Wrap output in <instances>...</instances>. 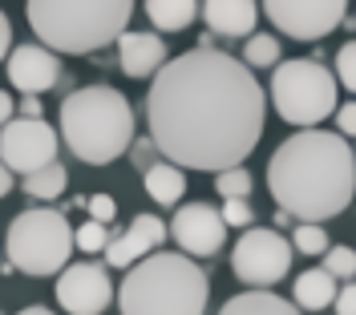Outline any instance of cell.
Masks as SVG:
<instances>
[{
    "instance_id": "cell-1",
    "label": "cell",
    "mask_w": 356,
    "mask_h": 315,
    "mask_svg": "<svg viewBox=\"0 0 356 315\" xmlns=\"http://www.w3.org/2000/svg\"><path fill=\"white\" fill-rule=\"evenodd\" d=\"M150 142L178 170H243L264 137L267 93L222 49L170 57L146 93Z\"/></svg>"
},
{
    "instance_id": "cell-2",
    "label": "cell",
    "mask_w": 356,
    "mask_h": 315,
    "mask_svg": "<svg viewBox=\"0 0 356 315\" xmlns=\"http://www.w3.org/2000/svg\"><path fill=\"white\" fill-rule=\"evenodd\" d=\"M267 190L280 210L300 226H320L336 219L356 198V154L344 134L300 130L280 142L267 162Z\"/></svg>"
},
{
    "instance_id": "cell-3",
    "label": "cell",
    "mask_w": 356,
    "mask_h": 315,
    "mask_svg": "<svg viewBox=\"0 0 356 315\" xmlns=\"http://www.w3.org/2000/svg\"><path fill=\"white\" fill-rule=\"evenodd\" d=\"M211 299L207 271L191 255L158 250L146 263L126 271L118 307L122 315H202Z\"/></svg>"
},
{
    "instance_id": "cell-4",
    "label": "cell",
    "mask_w": 356,
    "mask_h": 315,
    "mask_svg": "<svg viewBox=\"0 0 356 315\" xmlns=\"http://www.w3.org/2000/svg\"><path fill=\"white\" fill-rule=\"evenodd\" d=\"M61 142L86 166H106L134 146V110L110 85H86L61 101Z\"/></svg>"
},
{
    "instance_id": "cell-5",
    "label": "cell",
    "mask_w": 356,
    "mask_h": 315,
    "mask_svg": "<svg viewBox=\"0 0 356 315\" xmlns=\"http://www.w3.org/2000/svg\"><path fill=\"white\" fill-rule=\"evenodd\" d=\"M24 17L44 49L53 53H93L102 45L122 41L130 28L134 4L130 0H29Z\"/></svg>"
},
{
    "instance_id": "cell-6",
    "label": "cell",
    "mask_w": 356,
    "mask_h": 315,
    "mask_svg": "<svg viewBox=\"0 0 356 315\" xmlns=\"http://www.w3.org/2000/svg\"><path fill=\"white\" fill-rule=\"evenodd\" d=\"M73 247H77V230L53 206H33V210L17 214L8 226V243H4L13 271H24V275L65 271Z\"/></svg>"
},
{
    "instance_id": "cell-7",
    "label": "cell",
    "mask_w": 356,
    "mask_h": 315,
    "mask_svg": "<svg viewBox=\"0 0 356 315\" xmlns=\"http://www.w3.org/2000/svg\"><path fill=\"white\" fill-rule=\"evenodd\" d=\"M271 105L275 113L300 126V130H316L328 113L340 110L336 101V73L320 65L316 57H296L284 61L271 77Z\"/></svg>"
},
{
    "instance_id": "cell-8",
    "label": "cell",
    "mask_w": 356,
    "mask_h": 315,
    "mask_svg": "<svg viewBox=\"0 0 356 315\" xmlns=\"http://www.w3.org/2000/svg\"><path fill=\"white\" fill-rule=\"evenodd\" d=\"M291 250H296V243H288L275 226H251L235 243L231 267L251 291H267L291 271Z\"/></svg>"
},
{
    "instance_id": "cell-9",
    "label": "cell",
    "mask_w": 356,
    "mask_h": 315,
    "mask_svg": "<svg viewBox=\"0 0 356 315\" xmlns=\"http://www.w3.org/2000/svg\"><path fill=\"white\" fill-rule=\"evenodd\" d=\"M0 154H4V170L29 178V174H37V170L57 162V130L49 121L17 117L0 134Z\"/></svg>"
},
{
    "instance_id": "cell-10",
    "label": "cell",
    "mask_w": 356,
    "mask_h": 315,
    "mask_svg": "<svg viewBox=\"0 0 356 315\" xmlns=\"http://www.w3.org/2000/svg\"><path fill=\"white\" fill-rule=\"evenodd\" d=\"M264 12L280 33H288L296 41H320L344 21V4L340 0H267Z\"/></svg>"
},
{
    "instance_id": "cell-11",
    "label": "cell",
    "mask_w": 356,
    "mask_h": 315,
    "mask_svg": "<svg viewBox=\"0 0 356 315\" xmlns=\"http://www.w3.org/2000/svg\"><path fill=\"white\" fill-rule=\"evenodd\" d=\"M57 303L69 315H102L113 303V283L102 263H73L57 275Z\"/></svg>"
},
{
    "instance_id": "cell-12",
    "label": "cell",
    "mask_w": 356,
    "mask_h": 315,
    "mask_svg": "<svg viewBox=\"0 0 356 315\" xmlns=\"http://www.w3.org/2000/svg\"><path fill=\"white\" fill-rule=\"evenodd\" d=\"M227 230L231 226L222 223V210H215L207 203L178 206L175 219H170V239L182 247V255H195V259L219 255V247L227 243Z\"/></svg>"
},
{
    "instance_id": "cell-13",
    "label": "cell",
    "mask_w": 356,
    "mask_h": 315,
    "mask_svg": "<svg viewBox=\"0 0 356 315\" xmlns=\"http://www.w3.org/2000/svg\"><path fill=\"white\" fill-rule=\"evenodd\" d=\"M4 69H8V85L24 97H41L61 81V57L44 45H21L4 61Z\"/></svg>"
},
{
    "instance_id": "cell-14",
    "label": "cell",
    "mask_w": 356,
    "mask_h": 315,
    "mask_svg": "<svg viewBox=\"0 0 356 315\" xmlns=\"http://www.w3.org/2000/svg\"><path fill=\"white\" fill-rule=\"evenodd\" d=\"M170 235V226L162 223L158 214H138L130 226H126V235H113L110 250H106V267H138V263H146L150 255H158V243Z\"/></svg>"
},
{
    "instance_id": "cell-15",
    "label": "cell",
    "mask_w": 356,
    "mask_h": 315,
    "mask_svg": "<svg viewBox=\"0 0 356 315\" xmlns=\"http://www.w3.org/2000/svg\"><path fill=\"white\" fill-rule=\"evenodd\" d=\"M118 61H122V73L126 77H158L162 69L170 65L166 41L158 37L154 28L150 33H126L118 41Z\"/></svg>"
},
{
    "instance_id": "cell-16",
    "label": "cell",
    "mask_w": 356,
    "mask_h": 315,
    "mask_svg": "<svg viewBox=\"0 0 356 315\" xmlns=\"http://www.w3.org/2000/svg\"><path fill=\"white\" fill-rule=\"evenodd\" d=\"M259 4H251V0H211V4H202V21L211 33H219V37H255V21H259Z\"/></svg>"
},
{
    "instance_id": "cell-17",
    "label": "cell",
    "mask_w": 356,
    "mask_h": 315,
    "mask_svg": "<svg viewBox=\"0 0 356 315\" xmlns=\"http://www.w3.org/2000/svg\"><path fill=\"white\" fill-rule=\"evenodd\" d=\"M291 295H296V307H300V312H324V307H336L340 287H336V279L324 267H312L296 279Z\"/></svg>"
},
{
    "instance_id": "cell-18",
    "label": "cell",
    "mask_w": 356,
    "mask_h": 315,
    "mask_svg": "<svg viewBox=\"0 0 356 315\" xmlns=\"http://www.w3.org/2000/svg\"><path fill=\"white\" fill-rule=\"evenodd\" d=\"M219 315H304V312L296 303H284L271 291H243V295H231L219 307Z\"/></svg>"
},
{
    "instance_id": "cell-19",
    "label": "cell",
    "mask_w": 356,
    "mask_h": 315,
    "mask_svg": "<svg viewBox=\"0 0 356 315\" xmlns=\"http://www.w3.org/2000/svg\"><path fill=\"white\" fill-rule=\"evenodd\" d=\"M146 194L158 206H175L186 194V174L175 162H154V166H146Z\"/></svg>"
},
{
    "instance_id": "cell-20",
    "label": "cell",
    "mask_w": 356,
    "mask_h": 315,
    "mask_svg": "<svg viewBox=\"0 0 356 315\" xmlns=\"http://www.w3.org/2000/svg\"><path fill=\"white\" fill-rule=\"evenodd\" d=\"M199 12H202V4H195V0H150L146 4V17H150V24L158 33H178Z\"/></svg>"
},
{
    "instance_id": "cell-21",
    "label": "cell",
    "mask_w": 356,
    "mask_h": 315,
    "mask_svg": "<svg viewBox=\"0 0 356 315\" xmlns=\"http://www.w3.org/2000/svg\"><path fill=\"white\" fill-rule=\"evenodd\" d=\"M65 186H69V170L61 162H53V166H44V170L24 178V194H33L41 203H53L57 194H65Z\"/></svg>"
},
{
    "instance_id": "cell-22",
    "label": "cell",
    "mask_w": 356,
    "mask_h": 315,
    "mask_svg": "<svg viewBox=\"0 0 356 315\" xmlns=\"http://www.w3.org/2000/svg\"><path fill=\"white\" fill-rule=\"evenodd\" d=\"M243 65L247 69H280V41L267 37V33H255L243 45Z\"/></svg>"
},
{
    "instance_id": "cell-23",
    "label": "cell",
    "mask_w": 356,
    "mask_h": 315,
    "mask_svg": "<svg viewBox=\"0 0 356 315\" xmlns=\"http://www.w3.org/2000/svg\"><path fill=\"white\" fill-rule=\"evenodd\" d=\"M324 271H328L332 279H348V283H353V275H356V250L353 247H332L328 255H324Z\"/></svg>"
},
{
    "instance_id": "cell-24",
    "label": "cell",
    "mask_w": 356,
    "mask_h": 315,
    "mask_svg": "<svg viewBox=\"0 0 356 315\" xmlns=\"http://www.w3.org/2000/svg\"><path fill=\"white\" fill-rule=\"evenodd\" d=\"M296 250L300 255H328L332 250V243H328V235L320 230V226H296Z\"/></svg>"
},
{
    "instance_id": "cell-25",
    "label": "cell",
    "mask_w": 356,
    "mask_h": 315,
    "mask_svg": "<svg viewBox=\"0 0 356 315\" xmlns=\"http://www.w3.org/2000/svg\"><path fill=\"white\" fill-rule=\"evenodd\" d=\"M215 190H219L227 203H231V198H247V194H251V174H247V170H227V174L215 178Z\"/></svg>"
},
{
    "instance_id": "cell-26",
    "label": "cell",
    "mask_w": 356,
    "mask_h": 315,
    "mask_svg": "<svg viewBox=\"0 0 356 315\" xmlns=\"http://www.w3.org/2000/svg\"><path fill=\"white\" fill-rule=\"evenodd\" d=\"M113 243V235H110V226H102V223H93L89 219L81 230H77V247L86 250V255H93V250H110Z\"/></svg>"
},
{
    "instance_id": "cell-27",
    "label": "cell",
    "mask_w": 356,
    "mask_h": 315,
    "mask_svg": "<svg viewBox=\"0 0 356 315\" xmlns=\"http://www.w3.org/2000/svg\"><path fill=\"white\" fill-rule=\"evenodd\" d=\"M336 81L348 85V93H356V41H344L336 53Z\"/></svg>"
},
{
    "instance_id": "cell-28",
    "label": "cell",
    "mask_w": 356,
    "mask_h": 315,
    "mask_svg": "<svg viewBox=\"0 0 356 315\" xmlns=\"http://www.w3.org/2000/svg\"><path fill=\"white\" fill-rule=\"evenodd\" d=\"M251 219H255V210H251L247 198H231L222 206V223L227 226H251Z\"/></svg>"
},
{
    "instance_id": "cell-29",
    "label": "cell",
    "mask_w": 356,
    "mask_h": 315,
    "mask_svg": "<svg viewBox=\"0 0 356 315\" xmlns=\"http://www.w3.org/2000/svg\"><path fill=\"white\" fill-rule=\"evenodd\" d=\"M113 210H118V206H113V198H110V194H93V198H89V219H93V223L110 226Z\"/></svg>"
},
{
    "instance_id": "cell-30",
    "label": "cell",
    "mask_w": 356,
    "mask_h": 315,
    "mask_svg": "<svg viewBox=\"0 0 356 315\" xmlns=\"http://www.w3.org/2000/svg\"><path fill=\"white\" fill-rule=\"evenodd\" d=\"M336 130L344 137H356V101H348V105L336 110Z\"/></svg>"
},
{
    "instance_id": "cell-31",
    "label": "cell",
    "mask_w": 356,
    "mask_h": 315,
    "mask_svg": "<svg viewBox=\"0 0 356 315\" xmlns=\"http://www.w3.org/2000/svg\"><path fill=\"white\" fill-rule=\"evenodd\" d=\"M336 315H356V283H344V287H340V299H336Z\"/></svg>"
},
{
    "instance_id": "cell-32",
    "label": "cell",
    "mask_w": 356,
    "mask_h": 315,
    "mask_svg": "<svg viewBox=\"0 0 356 315\" xmlns=\"http://www.w3.org/2000/svg\"><path fill=\"white\" fill-rule=\"evenodd\" d=\"M0 53H4V61L17 53L13 49V24H8V17H0Z\"/></svg>"
},
{
    "instance_id": "cell-33",
    "label": "cell",
    "mask_w": 356,
    "mask_h": 315,
    "mask_svg": "<svg viewBox=\"0 0 356 315\" xmlns=\"http://www.w3.org/2000/svg\"><path fill=\"white\" fill-rule=\"evenodd\" d=\"M21 117H29V121H44L41 117V101H37V97H24V105H21Z\"/></svg>"
},
{
    "instance_id": "cell-34",
    "label": "cell",
    "mask_w": 356,
    "mask_h": 315,
    "mask_svg": "<svg viewBox=\"0 0 356 315\" xmlns=\"http://www.w3.org/2000/svg\"><path fill=\"white\" fill-rule=\"evenodd\" d=\"M0 113H4V126H8V121H17V117H13V93H4V97H0Z\"/></svg>"
},
{
    "instance_id": "cell-35",
    "label": "cell",
    "mask_w": 356,
    "mask_h": 315,
    "mask_svg": "<svg viewBox=\"0 0 356 315\" xmlns=\"http://www.w3.org/2000/svg\"><path fill=\"white\" fill-rule=\"evenodd\" d=\"M17 186V178H13V170H4V178H0V194H8Z\"/></svg>"
},
{
    "instance_id": "cell-36",
    "label": "cell",
    "mask_w": 356,
    "mask_h": 315,
    "mask_svg": "<svg viewBox=\"0 0 356 315\" xmlns=\"http://www.w3.org/2000/svg\"><path fill=\"white\" fill-rule=\"evenodd\" d=\"M17 315H53L49 307H24V312H17Z\"/></svg>"
}]
</instances>
